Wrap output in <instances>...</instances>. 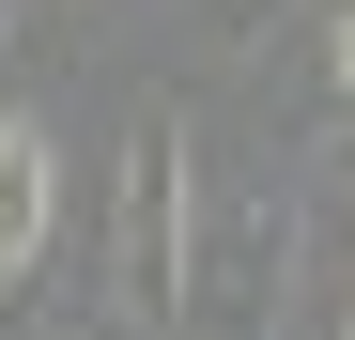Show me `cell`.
<instances>
[{
	"label": "cell",
	"instance_id": "obj_1",
	"mask_svg": "<svg viewBox=\"0 0 355 340\" xmlns=\"http://www.w3.org/2000/svg\"><path fill=\"white\" fill-rule=\"evenodd\" d=\"M108 263H124V309L170 325L201 278V155H186V108H139L124 124V216H108Z\"/></svg>",
	"mask_w": 355,
	"mask_h": 340
},
{
	"label": "cell",
	"instance_id": "obj_2",
	"mask_svg": "<svg viewBox=\"0 0 355 340\" xmlns=\"http://www.w3.org/2000/svg\"><path fill=\"white\" fill-rule=\"evenodd\" d=\"M46 216H62V155H46L31 108H0V278L46 263Z\"/></svg>",
	"mask_w": 355,
	"mask_h": 340
},
{
	"label": "cell",
	"instance_id": "obj_3",
	"mask_svg": "<svg viewBox=\"0 0 355 340\" xmlns=\"http://www.w3.org/2000/svg\"><path fill=\"white\" fill-rule=\"evenodd\" d=\"M263 16H278V0H201V31H232V46H248Z\"/></svg>",
	"mask_w": 355,
	"mask_h": 340
},
{
	"label": "cell",
	"instance_id": "obj_4",
	"mask_svg": "<svg viewBox=\"0 0 355 340\" xmlns=\"http://www.w3.org/2000/svg\"><path fill=\"white\" fill-rule=\"evenodd\" d=\"M324 62H340V108H355V16H324Z\"/></svg>",
	"mask_w": 355,
	"mask_h": 340
},
{
	"label": "cell",
	"instance_id": "obj_5",
	"mask_svg": "<svg viewBox=\"0 0 355 340\" xmlns=\"http://www.w3.org/2000/svg\"><path fill=\"white\" fill-rule=\"evenodd\" d=\"M31 340H93V325H62V309H46V325H31Z\"/></svg>",
	"mask_w": 355,
	"mask_h": 340
},
{
	"label": "cell",
	"instance_id": "obj_6",
	"mask_svg": "<svg viewBox=\"0 0 355 340\" xmlns=\"http://www.w3.org/2000/svg\"><path fill=\"white\" fill-rule=\"evenodd\" d=\"M0 309H16V278H0Z\"/></svg>",
	"mask_w": 355,
	"mask_h": 340
},
{
	"label": "cell",
	"instance_id": "obj_7",
	"mask_svg": "<svg viewBox=\"0 0 355 340\" xmlns=\"http://www.w3.org/2000/svg\"><path fill=\"white\" fill-rule=\"evenodd\" d=\"M340 340H355V309H340Z\"/></svg>",
	"mask_w": 355,
	"mask_h": 340
}]
</instances>
